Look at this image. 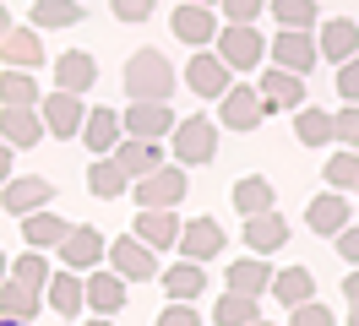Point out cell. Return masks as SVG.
Wrapping results in <instances>:
<instances>
[{
    "label": "cell",
    "instance_id": "d6986e66",
    "mask_svg": "<svg viewBox=\"0 0 359 326\" xmlns=\"http://www.w3.org/2000/svg\"><path fill=\"white\" fill-rule=\"evenodd\" d=\"M256 93H262V104H267V114H278V109H299L305 104V76H294V71H262V82H256Z\"/></svg>",
    "mask_w": 359,
    "mask_h": 326
},
{
    "label": "cell",
    "instance_id": "11a10c76",
    "mask_svg": "<svg viewBox=\"0 0 359 326\" xmlns=\"http://www.w3.org/2000/svg\"><path fill=\"white\" fill-rule=\"evenodd\" d=\"M0 278H6V250H0Z\"/></svg>",
    "mask_w": 359,
    "mask_h": 326
},
{
    "label": "cell",
    "instance_id": "4dcf8cb0",
    "mask_svg": "<svg viewBox=\"0 0 359 326\" xmlns=\"http://www.w3.org/2000/svg\"><path fill=\"white\" fill-rule=\"evenodd\" d=\"M229 201H234L240 217H250V212H267L272 201H278V191H272V179H262V174H245V179H234Z\"/></svg>",
    "mask_w": 359,
    "mask_h": 326
},
{
    "label": "cell",
    "instance_id": "9c48e42d",
    "mask_svg": "<svg viewBox=\"0 0 359 326\" xmlns=\"http://www.w3.org/2000/svg\"><path fill=\"white\" fill-rule=\"evenodd\" d=\"M55 250H60V261H66L71 272H93V266L104 261V250H109V239L98 234L93 223H71V229H66V239H60Z\"/></svg>",
    "mask_w": 359,
    "mask_h": 326
},
{
    "label": "cell",
    "instance_id": "c3c4849f",
    "mask_svg": "<svg viewBox=\"0 0 359 326\" xmlns=\"http://www.w3.org/2000/svg\"><path fill=\"white\" fill-rule=\"evenodd\" d=\"M11 152H17V147H11V142H0V185L11 179Z\"/></svg>",
    "mask_w": 359,
    "mask_h": 326
},
{
    "label": "cell",
    "instance_id": "9f6ffc18",
    "mask_svg": "<svg viewBox=\"0 0 359 326\" xmlns=\"http://www.w3.org/2000/svg\"><path fill=\"white\" fill-rule=\"evenodd\" d=\"M250 326H272V321H262V315H256V321H250Z\"/></svg>",
    "mask_w": 359,
    "mask_h": 326
},
{
    "label": "cell",
    "instance_id": "8992f818",
    "mask_svg": "<svg viewBox=\"0 0 359 326\" xmlns=\"http://www.w3.org/2000/svg\"><path fill=\"white\" fill-rule=\"evenodd\" d=\"M169 27H175L180 43H191V49H207V43L218 39V6H196V0H180L175 17H169Z\"/></svg>",
    "mask_w": 359,
    "mask_h": 326
},
{
    "label": "cell",
    "instance_id": "ba28073f",
    "mask_svg": "<svg viewBox=\"0 0 359 326\" xmlns=\"http://www.w3.org/2000/svg\"><path fill=\"white\" fill-rule=\"evenodd\" d=\"M218 120H224L229 130H256L267 120V104H262V93L250 82H229V93L218 98Z\"/></svg>",
    "mask_w": 359,
    "mask_h": 326
},
{
    "label": "cell",
    "instance_id": "277c9868",
    "mask_svg": "<svg viewBox=\"0 0 359 326\" xmlns=\"http://www.w3.org/2000/svg\"><path fill=\"white\" fill-rule=\"evenodd\" d=\"M175 109L158 104V98H131L126 104V114H120V125H126V136H142V142H163L169 130H175Z\"/></svg>",
    "mask_w": 359,
    "mask_h": 326
},
{
    "label": "cell",
    "instance_id": "836d02e7",
    "mask_svg": "<svg viewBox=\"0 0 359 326\" xmlns=\"http://www.w3.org/2000/svg\"><path fill=\"white\" fill-rule=\"evenodd\" d=\"M267 11L278 17V27H289V33H311L316 22H321V6H316V0H267Z\"/></svg>",
    "mask_w": 359,
    "mask_h": 326
},
{
    "label": "cell",
    "instance_id": "83f0119b",
    "mask_svg": "<svg viewBox=\"0 0 359 326\" xmlns=\"http://www.w3.org/2000/svg\"><path fill=\"white\" fill-rule=\"evenodd\" d=\"M114 163L131 174V179H142V174H153L158 163H163V142H142V136H120V147H114Z\"/></svg>",
    "mask_w": 359,
    "mask_h": 326
},
{
    "label": "cell",
    "instance_id": "7c38bea8",
    "mask_svg": "<svg viewBox=\"0 0 359 326\" xmlns=\"http://www.w3.org/2000/svg\"><path fill=\"white\" fill-rule=\"evenodd\" d=\"M55 201V185H49L44 174H27V179H6V191H0V207L11 217H27V212H39V207H49Z\"/></svg>",
    "mask_w": 359,
    "mask_h": 326
},
{
    "label": "cell",
    "instance_id": "816d5d0a",
    "mask_svg": "<svg viewBox=\"0 0 359 326\" xmlns=\"http://www.w3.org/2000/svg\"><path fill=\"white\" fill-rule=\"evenodd\" d=\"M82 326H114V315H93V321H82Z\"/></svg>",
    "mask_w": 359,
    "mask_h": 326
},
{
    "label": "cell",
    "instance_id": "ee69618b",
    "mask_svg": "<svg viewBox=\"0 0 359 326\" xmlns=\"http://www.w3.org/2000/svg\"><path fill=\"white\" fill-rule=\"evenodd\" d=\"M289 326H332V310L316 304V299H305V304H294V310H289Z\"/></svg>",
    "mask_w": 359,
    "mask_h": 326
},
{
    "label": "cell",
    "instance_id": "5b68a950",
    "mask_svg": "<svg viewBox=\"0 0 359 326\" xmlns=\"http://www.w3.org/2000/svg\"><path fill=\"white\" fill-rule=\"evenodd\" d=\"M104 261H109L126 283H153L158 278V250H147L136 234H120L109 250H104Z\"/></svg>",
    "mask_w": 359,
    "mask_h": 326
},
{
    "label": "cell",
    "instance_id": "6f0895ef",
    "mask_svg": "<svg viewBox=\"0 0 359 326\" xmlns=\"http://www.w3.org/2000/svg\"><path fill=\"white\" fill-rule=\"evenodd\" d=\"M196 6H218V0H196Z\"/></svg>",
    "mask_w": 359,
    "mask_h": 326
},
{
    "label": "cell",
    "instance_id": "6da1fadb",
    "mask_svg": "<svg viewBox=\"0 0 359 326\" xmlns=\"http://www.w3.org/2000/svg\"><path fill=\"white\" fill-rule=\"evenodd\" d=\"M120 82H126V98H158V104H169L180 76L158 49H136L131 60H126V76H120Z\"/></svg>",
    "mask_w": 359,
    "mask_h": 326
},
{
    "label": "cell",
    "instance_id": "60d3db41",
    "mask_svg": "<svg viewBox=\"0 0 359 326\" xmlns=\"http://www.w3.org/2000/svg\"><path fill=\"white\" fill-rule=\"evenodd\" d=\"M332 142H343V147L359 152V104H343L332 114Z\"/></svg>",
    "mask_w": 359,
    "mask_h": 326
},
{
    "label": "cell",
    "instance_id": "7dc6e473",
    "mask_svg": "<svg viewBox=\"0 0 359 326\" xmlns=\"http://www.w3.org/2000/svg\"><path fill=\"white\" fill-rule=\"evenodd\" d=\"M337 256H343V261H348V266H359V229H354V223H348V229H337Z\"/></svg>",
    "mask_w": 359,
    "mask_h": 326
},
{
    "label": "cell",
    "instance_id": "d6a6232c",
    "mask_svg": "<svg viewBox=\"0 0 359 326\" xmlns=\"http://www.w3.org/2000/svg\"><path fill=\"white\" fill-rule=\"evenodd\" d=\"M66 217H55L49 212V207H39V212H27L22 217V234H27V245H33V250H55V245H60V239H66Z\"/></svg>",
    "mask_w": 359,
    "mask_h": 326
},
{
    "label": "cell",
    "instance_id": "f5cc1de1",
    "mask_svg": "<svg viewBox=\"0 0 359 326\" xmlns=\"http://www.w3.org/2000/svg\"><path fill=\"white\" fill-rule=\"evenodd\" d=\"M348 326H359V304H348Z\"/></svg>",
    "mask_w": 359,
    "mask_h": 326
},
{
    "label": "cell",
    "instance_id": "ffe728a7",
    "mask_svg": "<svg viewBox=\"0 0 359 326\" xmlns=\"http://www.w3.org/2000/svg\"><path fill=\"white\" fill-rule=\"evenodd\" d=\"M82 299L93 315H120L126 310V278L120 272H88L82 278Z\"/></svg>",
    "mask_w": 359,
    "mask_h": 326
},
{
    "label": "cell",
    "instance_id": "7402d4cb",
    "mask_svg": "<svg viewBox=\"0 0 359 326\" xmlns=\"http://www.w3.org/2000/svg\"><path fill=\"white\" fill-rule=\"evenodd\" d=\"M98 82V60H93L88 49H66V55H55V87L60 93H88V87Z\"/></svg>",
    "mask_w": 359,
    "mask_h": 326
},
{
    "label": "cell",
    "instance_id": "d590c367",
    "mask_svg": "<svg viewBox=\"0 0 359 326\" xmlns=\"http://www.w3.org/2000/svg\"><path fill=\"white\" fill-rule=\"evenodd\" d=\"M256 315H262L256 299H250V294H234V288H224L218 304H212V326H250Z\"/></svg>",
    "mask_w": 359,
    "mask_h": 326
},
{
    "label": "cell",
    "instance_id": "8d00e7d4",
    "mask_svg": "<svg viewBox=\"0 0 359 326\" xmlns=\"http://www.w3.org/2000/svg\"><path fill=\"white\" fill-rule=\"evenodd\" d=\"M27 17H33V27H76L88 11H82V0H33Z\"/></svg>",
    "mask_w": 359,
    "mask_h": 326
},
{
    "label": "cell",
    "instance_id": "ac0fdd59",
    "mask_svg": "<svg viewBox=\"0 0 359 326\" xmlns=\"http://www.w3.org/2000/svg\"><path fill=\"white\" fill-rule=\"evenodd\" d=\"M305 223H311L321 239H332L337 229H348V223H354V207H348V196H343V191H321L311 207H305Z\"/></svg>",
    "mask_w": 359,
    "mask_h": 326
},
{
    "label": "cell",
    "instance_id": "484cf974",
    "mask_svg": "<svg viewBox=\"0 0 359 326\" xmlns=\"http://www.w3.org/2000/svg\"><path fill=\"white\" fill-rule=\"evenodd\" d=\"M44 299H49V310H55V315H82V310H88V299H82V278H76V272H49V283H44Z\"/></svg>",
    "mask_w": 359,
    "mask_h": 326
},
{
    "label": "cell",
    "instance_id": "ab89813d",
    "mask_svg": "<svg viewBox=\"0 0 359 326\" xmlns=\"http://www.w3.org/2000/svg\"><path fill=\"white\" fill-rule=\"evenodd\" d=\"M6 272H11L17 283H27V288H39V294H44V283H49V261H44V250H33V245H27V250L11 261Z\"/></svg>",
    "mask_w": 359,
    "mask_h": 326
},
{
    "label": "cell",
    "instance_id": "db71d44e",
    "mask_svg": "<svg viewBox=\"0 0 359 326\" xmlns=\"http://www.w3.org/2000/svg\"><path fill=\"white\" fill-rule=\"evenodd\" d=\"M0 326H27V321H17V315H0Z\"/></svg>",
    "mask_w": 359,
    "mask_h": 326
},
{
    "label": "cell",
    "instance_id": "74e56055",
    "mask_svg": "<svg viewBox=\"0 0 359 326\" xmlns=\"http://www.w3.org/2000/svg\"><path fill=\"white\" fill-rule=\"evenodd\" d=\"M44 93H39V82H33V71H0V104H39Z\"/></svg>",
    "mask_w": 359,
    "mask_h": 326
},
{
    "label": "cell",
    "instance_id": "cb8c5ba5",
    "mask_svg": "<svg viewBox=\"0 0 359 326\" xmlns=\"http://www.w3.org/2000/svg\"><path fill=\"white\" fill-rule=\"evenodd\" d=\"M267 294H272L278 304H283V310H294V304L316 299V272H311V266H283V272L272 266V283H267Z\"/></svg>",
    "mask_w": 359,
    "mask_h": 326
},
{
    "label": "cell",
    "instance_id": "1f68e13d",
    "mask_svg": "<svg viewBox=\"0 0 359 326\" xmlns=\"http://www.w3.org/2000/svg\"><path fill=\"white\" fill-rule=\"evenodd\" d=\"M294 136H299V147H327L332 142V109L299 104L294 109Z\"/></svg>",
    "mask_w": 359,
    "mask_h": 326
},
{
    "label": "cell",
    "instance_id": "e575fe53",
    "mask_svg": "<svg viewBox=\"0 0 359 326\" xmlns=\"http://www.w3.org/2000/svg\"><path fill=\"white\" fill-rule=\"evenodd\" d=\"M39 288H27V283H17V278H6L0 283V315H17V321H33L39 315Z\"/></svg>",
    "mask_w": 359,
    "mask_h": 326
},
{
    "label": "cell",
    "instance_id": "f35d334b",
    "mask_svg": "<svg viewBox=\"0 0 359 326\" xmlns=\"http://www.w3.org/2000/svg\"><path fill=\"white\" fill-rule=\"evenodd\" d=\"M321 179H327L332 191H354V185H359V152L354 147L332 152V158H327V169H321Z\"/></svg>",
    "mask_w": 359,
    "mask_h": 326
},
{
    "label": "cell",
    "instance_id": "8fae6325",
    "mask_svg": "<svg viewBox=\"0 0 359 326\" xmlns=\"http://www.w3.org/2000/svg\"><path fill=\"white\" fill-rule=\"evenodd\" d=\"M131 191H136V207H175V201L191 191V185H185V169H175V163H158L153 174H142V179H136Z\"/></svg>",
    "mask_w": 359,
    "mask_h": 326
},
{
    "label": "cell",
    "instance_id": "3957f363",
    "mask_svg": "<svg viewBox=\"0 0 359 326\" xmlns=\"http://www.w3.org/2000/svg\"><path fill=\"white\" fill-rule=\"evenodd\" d=\"M163 142L175 147V158L185 163V169H196V163H212V158H218V125H212L207 114H185V120H175V130H169Z\"/></svg>",
    "mask_w": 359,
    "mask_h": 326
},
{
    "label": "cell",
    "instance_id": "e0dca14e",
    "mask_svg": "<svg viewBox=\"0 0 359 326\" xmlns=\"http://www.w3.org/2000/svg\"><path fill=\"white\" fill-rule=\"evenodd\" d=\"M267 55H272V65H278V71H294V76H305V71L321 60L311 33H289V27H283V33L267 43Z\"/></svg>",
    "mask_w": 359,
    "mask_h": 326
},
{
    "label": "cell",
    "instance_id": "9a60e30c",
    "mask_svg": "<svg viewBox=\"0 0 359 326\" xmlns=\"http://www.w3.org/2000/svg\"><path fill=\"white\" fill-rule=\"evenodd\" d=\"M49 130L39 120V104H6L0 109V142H11V147H39Z\"/></svg>",
    "mask_w": 359,
    "mask_h": 326
},
{
    "label": "cell",
    "instance_id": "2e32d148",
    "mask_svg": "<svg viewBox=\"0 0 359 326\" xmlns=\"http://www.w3.org/2000/svg\"><path fill=\"white\" fill-rule=\"evenodd\" d=\"M131 234L147 245V250H175V239H180V217L175 207H142L131 223Z\"/></svg>",
    "mask_w": 359,
    "mask_h": 326
},
{
    "label": "cell",
    "instance_id": "d4e9b609",
    "mask_svg": "<svg viewBox=\"0 0 359 326\" xmlns=\"http://www.w3.org/2000/svg\"><path fill=\"white\" fill-rule=\"evenodd\" d=\"M0 60L11 65V71H39L44 65V43L33 27H11L6 39H0Z\"/></svg>",
    "mask_w": 359,
    "mask_h": 326
},
{
    "label": "cell",
    "instance_id": "7a4b0ae2",
    "mask_svg": "<svg viewBox=\"0 0 359 326\" xmlns=\"http://www.w3.org/2000/svg\"><path fill=\"white\" fill-rule=\"evenodd\" d=\"M212 55L229 71H256V65L267 60V39L256 33V22H224L218 39H212Z\"/></svg>",
    "mask_w": 359,
    "mask_h": 326
},
{
    "label": "cell",
    "instance_id": "4316f807",
    "mask_svg": "<svg viewBox=\"0 0 359 326\" xmlns=\"http://www.w3.org/2000/svg\"><path fill=\"white\" fill-rule=\"evenodd\" d=\"M224 278H229V288H234V294H250V299H262V294H267V283H272V266L256 256V250H250V256L229 261Z\"/></svg>",
    "mask_w": 359,
    "mask_h": 326
},
{
    "label": "cell",
    "instance_id": "f546056e",
    "mask_svg": "<svg viewBox=\"0 0 359 326\" xmlns=\"http://www.w3.org/2000/svg\"><path fill=\"white\" fill-rule=\"evenodd\" d=\"M158 278H163V294H169V299H191V304L202 299V288H207L202 261H185V256H180L169 272H158Z\"/></svg>",
    "mask_w": 359,
    "mask_h": 326
},
{
    "label": "cell",
    "instance_id": "5bb4252c",
    "mask_svg": "<svg viewBox=\"0 0 359 326\" xmlns=\"http://www.w3.org/2000/svg\"><path fill=\"white\" fill-rule=\"evenodd\" d=\"M316 55L332 60V65H343L348 55H359V22H348V17L316 22Z\"/></svg>",
    "mask_w": 359,
    "mask_h": 326
},
{
    "label": "cell",
    "instance_id": "30bf717a",
    "mask_svg": "<svg viewBox=\"0 0 359 326\" xmlns=\"http://www.w3.org/2000/svg\"><path fill=\"white\" fill-rule=\"evenodd\" d=\"M175 250L185 261H212V256H224V223L218 217H191V223H180V239H175Z\"/></svg>",
    "mask_w": 359,
    "mask_h": 326
},
{
    "label": "cell",
    "instance_id": "7bdbcfd3",
    "mask_svg": "<svg viewBox=\"0 0 359 326\" xmlns=\"http://www.w3.org/2000/svg\"><path fill=\"white\" fill-rule=\"evenodd\" d=\"M337 98H343V104H359V55H348V60L337 65Z\"/></svg>",
    "mask_w": 359,
    "mask_h": 326
},
{
    "label": "cell",
    "instance_id": "603a6c76",
    "mask_svg": "<svg viewBox=\"0 0 359 326\" xmlns=\"http://www.w3.org/2000/svg\"><path fill=\"white\" fill-rule=\"evenodd\" d=\"M82 147L93 152V158H104V152L120 147V136H126V125H120V114L114 109H88V120H82Z\"/></svg>",
    "mask_w": 359,
    "mask_h": 326
},
{
    "label": "cell",
    "instance_id": "4fadbf2b",
    "mask_svg": "<svg viewBox=\"0 0 359 326\" xmlns=\"http://www.w3.org/2000/svg\"><path fill=\"white\" fill-rule=\"evenodd\" d=\"M229 82H234V71H229L218 55H202V49H196V55L185 60V87H191L196 98H224Z\"/></svg>",
    "mask_w": 359,
    "mask_h": 326
},
{
    "label": "cell",
    "instance_id": "f907efd6",
    "mask_svg": "<svg viewBox=\"0 0 359 326\" xmlns=\"http://www.w3.org/2000/svg\"><path fill=\"white\" fill-rule=\"evenodd\" d=\"M6 33H11V11L0 6V39H6Z\"/></svg>",
    "mask_w": 359,
    "mask_h": 326
},
{
    "label": "cell",
    "instance_id": "f1b7e54d",
    "mask_svg": "<svg viewBox=\"0 0 359 326\" xmlns=\"http://www.w3.org/2000/svg\"><path fill=\"white\" fill-rule=\"evenodd\" d=\"M88 191L98 196V201H114V196L131 191V174L114 163V152H104V158H93V163H88Z\"/></svg>",
    "mask_w": 359,
    "mask_h": 326
},
{
    "label": "cell",
    "instance_id": "52a82bcc",
    "mask_svg": "<svg viewBox=\"0 0 359 326\" xmlns=\"http://www.w3.org/2000/svg\"><path fill=\"white\" fill-rule=\"evenodd\" d=\"M39 120H44V130L49 136H60V142H71L76 130H82V120H88V104L76 98V93H44L39 98Z\"/></svg>",
    "mask_w": 359,
    "mask_h": 326
},
{
    "label": "cell",
    "instance_id": "bcb514c9",
    "mask_svg": "<svg viewBox=\"0 0 359 326\" xmlns=\"http://www.w3.org/2000/svg\"><path fill=\"white\" fill-rule=\"evenodd\" d=\"M109 11H114L120 22H147V17L158 11V0H109Z\"/></svg>",
    "mask_w": 359,
    "mask_h": 326
},
{
    "label": "cell",
    "instance_id": "b9f144b4",
    "mask_svg": "<svg viewBox=\"0 0 359 326\" xmlns=\"http://www.w3.org/2000/svg\"><path fill=\"white\" fill-rule=\"evenodd\" d=\"M158 326H202V310L191 299H169L163 310H158Z\"/></svg>",
    "mask_w": 359,
    "mask_h": 326
},
{
    "label": "cell",
    "instance_id": "f6af8a7d",
    "mask_svg": "<svg viewBox=\"0 0 359 326\" xmlns=\"http://www.w3.org/2000/svg\"><path fill=\"white\" fill-rule=\"evenodd\" d=\"M218 11H224L229 22H256L267 11V0H218Z\"/></svg>",
    "mask_w": 359,
    "mask_h": 326
},
{
    "label": "cell",
    "instance_id": "681fc988",
    "mask_svg": "<svg viewBox=\"0 0 359 326\" xmlns=\"http://www.w3.org/2000/svg\"><path fill=\"white\" fill-rule=\"evenodd\" d=\"M343 299L359 304V272H348V278H343Z\"/></svg>",
    "mask_w": 359,
    "mask_h": 326
},
{
    "label": "cell",
    "instance_id": "44dd1931",
    "mask_svg": "<svg viewBox=\"0 0 359 326\" xmlns=\"http://www.w3.org/2000/svg\"><path fill=\"white\" fill-rule=\"evenodd\" d=\"M289 245V223L278 217V207H267V212H250L245 217V250H256V256H272V250H283Z\"/></svg>",
    "mask_w": 359,
    "mask_h": 326
},
{
    "label": "cell",
    "instance_id": "680465c9",
    "mask_svg": "<svg viewBox=\"0 0 359 326\" xmlns=\"http://www.w3.org/2000/svg\"><path fill=\"white\" fill-rule=\"evenodd\" d=\"M354 191H359V185H354Z\"/></svg>",
    "mask_w": 359,
    "mask_h": 326
}]
</instances>
